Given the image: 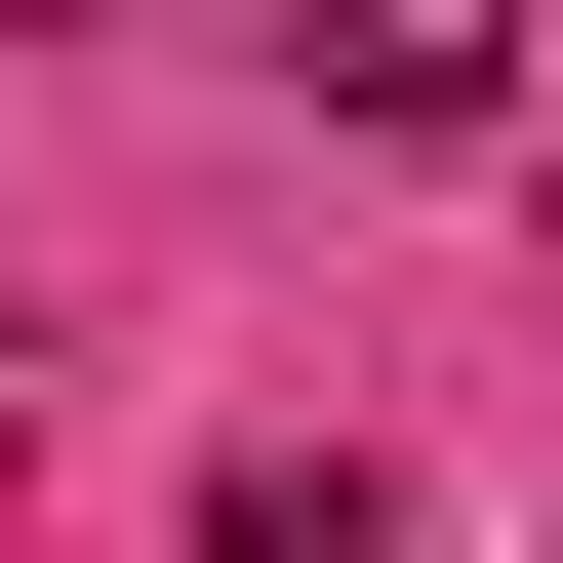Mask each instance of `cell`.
<instances>
[{
  "label": "cell",
  "mask_w": 563,
  "mask_h": 563,
  "mask_svg": "<svg viewBox=\"0 0 563 563\" xmlns=\"http://www.w3.org/2000/svg\"><path fill=\"white\" fill-rule=\"evenodd\" d=\"M322 121H523V0H282Z\"/></svg>",
  "instance_id": "1"
},
{
  "label": "cell",
  "mask_w": 563,
  "mask_h": 563,
  "mask_svg": "<svg viewBox=\"0 0 563 563\" xmlns=\"http://www.w3.org/2000/svg\"><path fill=\"white\" fill-rule=\"evenodd\" d=\"M201 563H402V523H363V443H242V483H201Z\"/></svg>",
  "instance_id": "2"
}]
</instances>
